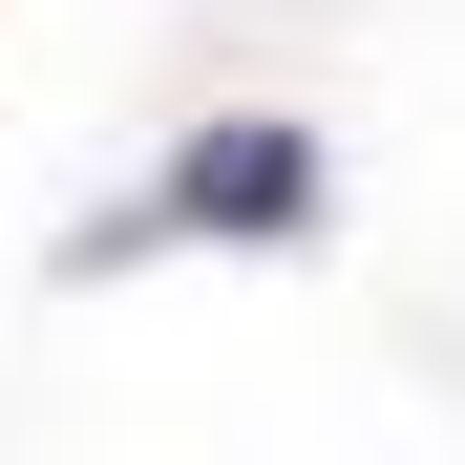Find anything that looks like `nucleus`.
<instances>
[{"label": "nucleus", "mask_w": 465, "mask_h": 465, "mask_svg": "<svg viewBox=\"0 0 465 465\" xmlns=\"http://www.w3.org/2000/svg\"><path fill=\"white\" fill-rule=\"evenodd\" d=\"M148 232H318V127H275V106H232L191 170H170V212Z\"/></svg>", "instance_id": "f257e3e1"}]
</instances>
